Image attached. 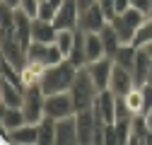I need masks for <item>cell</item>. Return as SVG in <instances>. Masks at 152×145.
Instances as JSON below:
<instances>
[{
  "label": "cell",
  "mask_w": 152,
  "mask_h": 145,
  "mask_svg": "<svg viewBox=\"0 0 152 145\" xmlns=\"http://www.w3.org/2000/svg\"><path fill=\"white\" fill-rule=\"evenodd\" d=\"M77 65L72 61H61L56 65H48L44 78H41V89L44 94H56V92H70V87L75 82V75H77Z\"/></svg>",
  "instance_id": "cell-1"
},
{
  "label": "cell",
  "mask_w": 152,
  "mask_h": 145,
  "mask_svg": "<svg viewBox=\"0 0 152 145\" xmlns=\"http://www.w3.org/2000/svg\"><path fill=\"white\" fill-rule=\"evenodd\" d=\"M70 94H72V102H75V109L82 111V109H92L94 99L99 94V87L94 85V80L89 78L87 68H80L77 75H75V82L70 87Z\"/></svg>",
  "instance_id": "cell-2"
},
{
  "label": "cell",
  "mask_w": 152,
  "mask_h": 145,
  "mask_svg": "<svg viewBox=\"0 0 152 145\" xmlns=\"http://www.w3.org/2000/svg\"><path fill=\"white\" fill-rule=\"evenodd\" d=\"M44 102L46 94L41 85H34V87H24V102H22V111L27 123H39L44 119Z\"/></svg>",
  "instance_id": "cell-3"
},
{
  "label": "cell",
  "mask_w": 152,
  "mask_h": 145,
  "mask_svg": "<svg viewBox=\"0 0 152 145\" xmlns=\"http://www.w3.org/2000/svg\"><path fill=\"white\" fill-rule=\"evenodd\" d=\"M44 114H46V116H53L56 121H58V119H65V116H75V114H77V109H75L72 94H70V92L46 94V102H44Z\"/></svg>",
  "instance_id": "cell-4"
},
{
  "label": "cell",
  "mask_w": 152,
  "mask_h": 145,
  "mask_svg": "<svg viewBox=\"0 0 152 145\" xmlns=\"http://www.w3.org/2000/svg\"><path fill=\"white\" fill-rule=\"evenodd\" d=\"M0 143H5V145H39V128H36V123H22L12 131H3Z\"/></svg>",
  "instance_id": "cell-5"
},
{
  "label": "cell",
  "mask_w": 152,
  "mask_h": 145,
  "mask_svg": "<svg viewBox=\"0 0 152 145\" xmlns=\"http://www.w3.org/2000/svg\"><path fill=\"white\" fill-rule=\"evenodd\" d=\"M92 111L99 123H116V94L111 89H102L92 104Z\"/></svg>",
  "instance_id": "cell-6"
},
{
  "label": "cell",
  "mask_w": 152,
  "mask_h": 145,
  "mask_svg": "<svg viewBox=\"0 0 152 145\" xmlns=\"http://www.w3.org/2000/svg\"><path fill=\"white\" fill-rule=\"evenodd\" d=\"M77 121V145H94V131H97V116H94L92 109H82V111L75 114Z\"/></svg>",
  "instance_id": "cell-7"
},
{
  "label": "cell",
  "mask_w": 152,
  "mask_h": 145,
  "mask_svg": "<svg viewBox=\"0 0 152 145\" xmlns=\"http://www.w3.org/2000/svg\"><path fill=\"white\" fill-rule=\"evenodd\" d=\"M87 72H89V78L94 80V85L99 87V92L102 89H109V82H111V70H113V58L104 56L99 61H92L85 65Z\"/></svg>",
  "instance_id": "cell-8"
},
{
  "label": "cell",
  "mask_w": 152,
  "mask_h": 145,
  "mask_svg": "<svg viewBox=\"0 0 152 145\" xmlns=\"http://www.w3.org/2000/svg\"><path fill=\"white\" fill-rule=\"evenodd\" d=\"M138 82H135V78H133V72L128 70V68H123V65H118V63H113V70H111V82H109V89L116 97H123V94H128L133 87H135Z\"/></svg>",
  "instance_id": "cell-9"
},
{
  "label": "cell",
  "mask_w": 152,
  "mask_h": 145,
  "mask_svg": "<svg viewBox=\"0 0 152 145\" xmlns=\"http://www.w3.org/2000/svg\"><path fill=\"white\" fill-rule=\"evenodd\" d=\"M106 24H109V20H106L104 10H102L99 3H97V5H92L89 10H82V12H80L77 29H82V31H102Z\"/></svg>",
  "instance_id": "cell-10"
},
{
  "label": "cell",
  "mask_w": 152,
  "mask_h": 145,
  "mask_svg": "<svg viewBox=\"0 0 152 145\" xmlns=\"http://www.w3.org/2000/svg\"><path fill=\"white\" fill-rule=\"evenodd\" d=\"M77 22H80L77 0H63L61 10H58V15H56V20H53V24L58 29H77Z\"/></svg>",
  "instance_id": "cell-11"
},
{
  "label": "cell",
  "mask_w": 152,
  "mask_h": 145,
  "mask_svg": "<svg viewBox=\"0 0 152 145\" xmlns=\"http://www.w3.org/2000/svg\"><path fill=\"white\" fill-rule=\"evenodd\" d=\"M56 145H77V121L65 116L56 121Z\"/></svg>",
  "instance_id": "cell-12"
},
{
  "label": "cell",
  "mask_w": 152,
  "mask_h": 145,
  "mask_svg": "<svg viewBox=\"0 0 152 145\" xmlns=\"http://www.w3.org/2000/svg\"><path fill=\"white\" fill-rule=\"evenodd\" d=\"M24 102V87L20 85H15L10 80H0V104H5V106H22Z\"/></svg>",
  "instance_id": "cell-13"
},
{
  "label": "cell",
  "mask_w": 152,
  "mask_h": 145,
  "mask_svg": "<svg viewBox=\"0 0 152 145\" xmlns=\"http://www.w3.org/2000/svg\"><path fill=\"white\" fill-rule=\"evenodd\" d=\"M128 145H152V128L145 116H135L130 126V143Z\"/></svg>",
  "instance_id": "cell-14"
},
{
  "label": "cell",
  "mask_w": 152,
  "mask_h": 145,
  "mask_svg": "<svg viewBox=\"0 0 152 145\" xmlns=\"http://www.w3.org/2000/svg\"><path fill=\"white\" fill-rule=\"evenodd\" d=\"M56 36H58V27L48 20H39V17H34L31 22V39L34 41H46V44H53Z\"/></svg>",
  "instance_id": "cell-15"
},
{
  "label": "cell",
  "mask_w": 152,
  "mask_h": 145,
  "mask_svg": "<svg viewBox=\"0 0 152 145\" xmlns=\"http://www.w3.org/2000/svg\"><path fill=\"white\" fill-rule=\"evenodd\" d=\"M123 102H126V109L130 111V116H145L147 114V102H145V94H142V87L135 85L128 94H123Z\"/></svg>",
  "instance_id": "cell-16"
},
{
  "label": "cell",
  "mask_w": 152,
  "mask_h": 145,
  "mask_svg": "<svg viewBox=\"0 0 152 145\" xmlns=\"http://www.w3.org/2000/svg\"><path fill=\"white\" fill-rule=\"evenodd\" d=\"M22 123H27L22 106H5V104L0 106V128L3 131H12Z\"/></svg>",
  "instance_id": "cell-17"
},
{
  "label": "cell",
  "mask_w": 152,
  "mask_h": 145,
  "mask_svg": "<svg viewBox=\"0 0 152 145\" xmlns=\"http://www.w3.org/2000/svg\"><path fill=\"white\" fill-rule=\"evenodd\" d=\"M85 51H87V63L99 61V58L106 56V48H104L99 31H85Z\"/></svg>",
  "instance_id": "cell-18"
},
{
  "label": "cell",
  "mask_w": 152,
  "mask_h": 145,
  "mask_svg": "<svg viewBox=\"0 0 152 145\" xmlns=\"http://www.w3.org/2000/svg\"><path fill=\"white\" fill-rule=\"evenodd\" d=\"M150 68H152V58H150V53L140 46L138 53H135V65H133V78H135L138 85H145V82H147Z\"/></svg>",
  "instance_id": "cell-19"
},
{
  "label": "cell",
  "mask_w": 152,
  "mask_h": 145,
  "mask_svg": "<svg viewBox=\"0 0 152 145\" xmlns=\"http://www.w3.org/2000/svg\"><path fill=\"white\" fill-rule=\"evenodd\" d=\"M46 72L44 63H36V61H27L22 65V82L24 87H34V85H41V78Z\"/></svg>",
  "instance_id": "cell-20"
},
{
  "label": "cell",
  "mask_w": 152,
  "mask_h": 145,
  "mask_svg": "<svg viewBox=\"0 0 152 145\" xmlns=\"http://www.w3.org/2000/svg\"><path fill=\"white\" fill-rule=\"evenodd\" d=\"M111 27H113V31L118 34L121 44H133V41H135L138 29H135V27H130V24L126 22V17H123V15H116V17H113V20H111Z\"/></svg>",
  "instance_id": "cell-21"
},
{
  "label": "cell",
  "mask_w": 152,
  "mask_h": 145,
  "mask_svg": "<svg viewBox=\"0 0 152 145\" xmlns=\"http://www.w3.org/2000/svg\"><path fill=\"white\" fill-rule=\"evenodd\" d=\"M39 128V145H56V119L53 116H46L36 123Z\"/></svg>",
  "instance_id": "cell-22"
},
{
  "label": "cell",
  "mask_w": 152,
  "mask_h": 145,
  "mask_svg": "<svg viewBox=\"0 0 152 145\" xmlns=\"http://www.w3.org/2000/svg\"><path fill=\"white\" fill-rule=\"evenodd\" d=\"M68 61H72V63L77 65V68H85V65H87V51H85V31H82V29H77V31H75V46H72V51H70Z\"/></svg>",
  "instance_id": "cell-23"
},
{
  "label": "cell",
  "mask_w": 152,
  "mask_h": 145,
  "mask_svg": "<svg viewBox=\"0 0 152 145\" xmlns=\"http://www.w3.org/2000/svg\"><path fill=\"white\" fill-rule=\"evenodd\" d=\"M135 53H138V46L133 44H121V48L113 53V63H118L123 68H128L133 72V65H135Z\"/></svg>",
  "instance_id": "cell-24"
},
{
  "label": "cell",
  "mask_w": 152,
  "mask_h": 145,
  "mask_svg": "<svg viewBox=\"0 0 152 145\" xmlns=\"http://www.w3.org/2000/svg\"><path fill=\"white\" fill-rule=\"evenodd\" d=\"M99 34H102V41H104V48H106V56H109V58H113V53L121 48V39H118V34L113 31L111 22H109Z\"/></svg>",
  "instance_id": "cell-25"
},
{
  "label": "cell",
  "mask_w": 152,
  "mask_h": 145,
  "mask_svg": "<svg viewBox=\"0 0 152 145\" xmlns=\"http://www.w3.org/2000/svg\"><path fill=\"white\" fill-rule=\"evenodd\" d=\"M48 48H51V44H46V41H34V39H31V44L27 46V61H36V63H44V65H46ZM46 68H48V65H46Z\"/></svg>",
  "instance_id": "cell-26"
},
{
  "label": "cell",
  "mask_w": 152,
  "mask_h": 145,
  "mask_svg": "<svg viewBox=\"0 0 152 145\" xmlns=\"http://www.w3.org/2000/svg\"><path fill=\"white\" fill-rule=\"evenodd\" d=\"M61 3L63 0H39V12H36V17L53 22L56 15H58V10H61Z\"/></svg>",
  "instance_id": "cell-27"
},
{
  "label": "cell",
  "mask_w": 152,
  "mask_h": 145,
  "mask_svg": "<svg viewBox=\"0 0 152 145\" xmlns=\"http://www.w3.org/2000/svg\"><path fill=\"white\" fill-rule=\"evenodd\" d=\"M75 31H77V29H58V36H56V46L63 51L65 58L70 56V51L75 46Z\"/></svg>",
  "instance_id": "cell-28"
},
{
  "label": "cell",
  "mask_w": 152,
  "mask_h": 145,
  "mask_svg": "<svg viewBox=\"0 0 152 145\" xmlns=\"http://www.w3.org/2000/svg\"><path fill=\"white\" fill-rule=\"evenodd\" d=\"M147 41H152V17H150V20L138 29V34H135V41H133V46H145Z\"/></svg>",
  "instance_id": "cell-29"
},
{
  "label": "cell",
  "mask_w": 152,
  "mask_h": 145,
  "mask_svg": "<svg viewBox=\"0 0 152 145\" xmlns=\"http://www.w3.org/2000/svg\"><path fill=\"white\" fill-rule=\"evenodd\" d=\"M99 7L104 10V15H106L109 22L116 17V0H99Z\"/></svg>",
  "instance_id": "cell-30"
},
{
  "label": "cell",
  "mask_w": 152,
  "mask_h": 145,
  "mask_svg": "<svg viewBox=\"0 0 152 145\" xmlns=\"http://www.w3.org/2000/svg\"><path fill=\"white\" fill-rule=\"evenodd\" d=\"M133 5H135L138 10H142V12H152V0H133Z\"/></svg>",
  "instance_id": "cell-31"
},
{
  "label": "cell",
  "mask_w": 152,
  "mask_h": 145,
  "mask_svg": "<svg viewBox=\"0 0 152 145\" xmlns=\"http://www.w3.org/2000/svg\"><path fill=\"white\" fill-rule=\"evenodd\" d=\"M130 5H133V0H116V15H123Z\"/></svg>",
  "instance_id": "cell-32"
},
{
  "label": "cell",
  "mask_w": 152,
  "mask_h": 145,
  "mask_svg": "<svg viewBox=\"0 0 152 145\" xmlns=\"http://www.w3.org/2000/svg\"><path fill=\"white\" fill-rule=\"evenodd\" d=\"M97 3H99V0H77V7L82 12V10H89L92 5H97Z\"/></svg>",
  "instance_id": "cell-33"
},
{
  "label": "cell",
  "mask_w": 152,
  "mask_h": 145,
  "mask_svg": "<svg viewBox=\"0 0 152 145\" xmlns=\"http://www.w3.org/2000/svg\"><path fill=\"white\" fill-rule=\"evenodd\" d=\"M3 5H5V7H12V10H17V7H20V0H3Z\"/></svg>",
  "instance_id": "cell-34"
},
{
  "label": "cell",
  "mask_w": 152,
  "mask_h": 145,
  "mask_svg": "<svg viewBox=\"0 0 152 145\" xmlns=\"http://www.w3.org/2000/svg\"><path fill=\"white\" fill-rule=\"evenodd\" d=\"M142 48H145V51H147V53H150V58H152V41H147V44H145V46H142Z\"/></svg>",
  "instance_id": "cell-35"
},
{
  "label": "cell",
  "mask_w": 152,
  "mask_h": 145,
  "mask_svg": "<svg viewBox=\"0 0 152 145\" xmlns=\"http://www.w3.org/2000/svg\"><path fill=\"white\" fill-rule=\"evenodd\" d=\"M147 82H152V68H150V78H147Z\"/></svg>",
  "instance_id": "cell-36"
}]
</instances>
